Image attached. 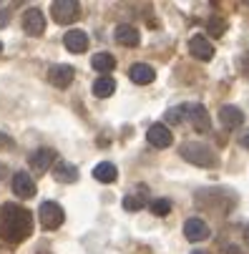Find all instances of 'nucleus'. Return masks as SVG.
Instances as JSON below:
<instances>
[{
    "instance_id": "1",
    "label": "nucleus",
    "mask_w": 249,
    "mask_h": 254,
    "mask_svg": "<svg viewBox=\"0 0 249 254\" xmlns=\"http://www.w3.org/2000/svg\"><path fill=\"white\" fill-rule=\"evenodd\" d=\"M33 232V216L18 204H0V237L5 242H23Z\"/></svg>"
},
{
    "instance_id": "2",
    "label": "nucleus",
    "mask_w": 249,
    "mask_h": 254,
    "mask_svg": "<svg viewBox=\"0 0 249 254\" xmlns=\"http://www.w3.org/2000/svg\"><path fill=\"white\" fill-rule=\"evenodd\" d=\"M179 154H182V159H187L189 164H194V166H214L217 164V154L211 151L206 143H199V141H187V143H182V149H179Z\"/></svg>"
},
{
    "instance_id": "3",
    "label": "nucleus",
    "mask_w": 249,
    "mask_h": 254,
    "mask_svg": "<svg viewBox=\"0 0 249 254\" xmlns=\"http://www.w3.org/2000/svg\"><path fill=\"white\" fill-rule=\"evenodd\" d=\"M51 15H53L56 23L70 25L81 15V3H76V0H56V3L51 5Z\"/></svg>"
},
{
    "instance_id": "4",
    "label": "nucleus",
    "mask_w": 249,
    "mask_h": 254,
    "mask_svg": "<svg viewBox=\"0 0 249 254\" xmlns=\"http://www.w3.org/2000/svg\"><path fill=\"white\" fill-rule=\"evenodd\" d=\"M38 219H41V227H43V229L53 232V229H58V227L63 224L65 211H63V206H61L58 201H43L41 209H38Z\"/></svg>"
},
{
    "instance_id": "5",
    "label": "nucleus",
    "mask_w": 249,
    "mask_h": 254,
    "mask_svg": "<svg viewBox=\"0 0 249 254\" xmlns=\"http://www.w3.org/2000/svg\"><path fill=\"white\" fill-rule=\"evenodd\" d=\"M56 164V151L53 149H35L30 156H28V166L35 171V174H46L48 169H53Z\"/></svg>"
},
{
    "instance_id": "6",
    "label": "nucleus",
    "mask_w": 249,
    "mask_h": 254,
    "mask_svg": "<svg viewBox=\"0 0 249 254\" xmlns=\"http://www.w3.org/2000/svg\"><path fill=\"white\" fill-rule=\"evenodd\" d=\"M184 116L191 121V126H194L196 131H209V128H211L209 111H206L201 103H189V106H184Z\"/></svg>"
},
{
    "instance_id": "7",
    "label": "nucleus",
    "mask_w": 249,
    "mask_h": 254,
    "mask_svg": "<svg viewBox=\"0 0 249 254\" xmlns=\"http://www.w3.org/2000/svg\"><path fill=\"white\" fill-rule=\"evenodd\" d=\"M146 141L151 143L154 149H169L174 136H171V131H169L166 124H151L149 131H146Z\"/></svg>"
},
{
    "instance_id": "8",
    "label": "nucleus",
    "mask_w": 249,
    "mask_h": 254,
    "mask_svg": "<svg viewBox=\"0 0 249 254\" xmlns=\"http://www.w3.org/2000/svg\"><path fill=\"white\" fill-rule=\"evenodd\" d=\"M23 30L28 35H43L46 30V15L41 8H28L23 15Z\"/></svg>"
},
{
    "instance_id": "9",
    "label": "nucleus",
    "mask_w": 249,
    "mask_h": 254,
    "mask_svg": "<svg viewBox=\"0 0 249 254\" xmlns=\"http://www.w3.org/2000/svg\"><path fill=\"white\" fill-rule=\"evenodd\" d=\"M73 76H76V70L73 65H65V63H58L48 70V81L56 86V88H68L70 83H73Z\"/></svg>"
},
{
    "instance_id": "10",
    "label": "nucleus",
    "mask_w": 249,
    "mask_h": 254,
    "mask_svg": "<svg viewBox=\"0 0 249 254\" xmlns=\"http://www.w3.org/2000/svg\"><path fill=\"white\" fill-rule=\"evenodd\" d=\"M13 191L18 199H33L35 196V181L28 171H18L13 176Z\"/></svg>"
},
{
    "instance_id": "11",
    "label": "nucleus",
    "mask_w": 249,
    "mask_h": 254,
    "mask_svg": "<svg viewBox=\"0 0 249 254\" xmlns=\"http://www.w3.org/2000/svg\"><path fill=\"white\" fill-rule=\"evenodd\" d=\"M189 53L199 61H211L214 58V46H211L209 38H204V35H194L189 41Z\"/></svg>"
},
{
    "instance_id": "12",
    "label": "nucleus",
    "mask_w": 249,
    "mask_h": 254,
    "mask_svg": "<svg viewBox=\"0 0 249 254\" xmlns=\"http://www.w3.org/2000/svg\"><path fill=\"white\" fill-rule=\"evenodd\" d=\"M184 237H187L189 242H201V239H206V237H209L206 222L199 219V216H191V219H187V222H184Z\"/></svg>"
},
{
    "instance_id": "13",
    "label": "nucleus",
    "mask_w": 249,
    "mask_h": 254,
    "mask_svg": "<svg viewBox=\"0 0 249 254\" xmlns=\"http://www.w3.org/2000/svg\"><path fill=\"white\" fill-rule=\"evenodd\" d=\"M63 46H65L70 53H83V51L88 48V35H86L83 30L73 28V30H68V33L63 35Z\"/></svg>"
},
{
    "instance_id": "14",
    "label": "nucleus",
    "mask_w": 249,
    "mask_h": 254,
    "mask_svg": "<svg viewBox=\"0 0 249 254\" xmlns=\"http://www.w3.org/2000/svg\"><path fill=\"white\" fill-rule=\"evenodd\" d=\"M128 78H131L133 83H138V86H146V83H151V81L156 78V70H154L149 63H133V65L128 68Z\"/></svg>"
},
{
    "instance_id": "15",
    "label": "nucleus",
    "mask_w": 249,
    "mask_h": 254,
    "mask_svg": "<svg viewBox=\"0 0 249 254\" xmlns=\"http://www.w3.org/2000/svg\"><path fill=\"white\" fill-rule=\"evenodd\" d=\"M51 171H53V179L61 181V184H73V181L78 179V169L73 164H68V161H56Z\"/></svg>"
},
{
    "instance_id": "16",
    "label": "nucleus",
    "mask_w": 249,
    "mask_h": 254,
    "mask_svg": "<svg viewBox=\"0 0 249 254\" xmlns=\"http://www.w3.org/2000/svg\"><path fill=\"white\" fill-rule=\"evenodd\" d=\"M219 121L224 124V128H239L244 124V114L237 106H222L219 108Z\"/></svg>"
},
{
    "instance_id": "17",
    "label": "nucleus",
    "mask_w": 249,
    "mask_h": 254,
    "mask_svg": "<svg viewBox=\"0 0 249 254\" xmlns=\"http://www.w3.org/2000/svg\"><path fill=\"white\" fill-rule=\"evenodd\" d=\"M116 41L121 43V46H128V48H133V46H138L141 43V35H138V28H133V25H119L116 28Z\"/></svg>"
},
{
    "instance_id": "18",
    "label": "nucleus",
    "mask_w": 249,
    "mask_h": 254,
    "mask_svg": "<svg viewBox=\"0 0 249 254\" xmlns=\"http://www.w3.org/2000/svg\"><path fill=\"white\" fill-rule=\"evenodd\" d=\"M116 176H119V171L111 161H101L93 169V179H98L101 184H111V181H116Z\"/></svg>"
},
{
    "instance_id": "19",
    "label": "nucleus",
    "mask_w": 249,
    "mask_h": 254,
    "mask_svg": "<svg viewBox=\"0 0 249 254\" xmlns=\"http://www.w3.org/2000/svg\"><path fill=\"white\" fill-rule=\"evenodd\" d=\"M114 91H116V81H114L111 76H101V78H96V83H93V96H98V98H109V96H114Z\"/></svg>"
},
{
    "instance_id": "20",
    "label": "nucleus",
    "mask_w": 249,
    "mask_h": 254,
    "mask_svg": "<svg viewBox=\"0 0 249 254\" xmlns=\"http://www.w3.org/2000/svg\"><path fill=\"white\" fill-rule=\"evenodd\" d=\"M91 65L98 70V73H111V70L116 68V58L111 53H96L91 58Z\"/></svg>"
},
{
    "instance_id": "21",
    "label": "nucleus",
    "mask_w": 249,
    "mask_h": 254,
    "mask_svg": "<svg viewBox=\"0 0 249 254\" xmlns=\"http://www.w3.org/2000/svg\"><path fill=\"white\" fill-rule=\"evenodd\" d=\"M146 206V187H138V194H128L124 199V209L126 211H138V209H144Z\"/></svg>"
},
{
    "instance_id": "22",
    "label": "nucleus",
    "mask_w": 249,
    "mask_h": 254,
    "mask_svg": "<svg viewBox=\"0 0 249 254\" xmlns=\"http://www.w3.org/2000/svg\"><path fill=\"white\" fill-rule=\"evenodd\" d=\"M206 28H209V33L214 35V38H222V35H224V28H227V23H224L222 18H209Z\"/></svg>"
},
{
    "instance_id": "23",
    "label": "nucleus",
    "mask_w": 249,
    "mask_h": 254,
    "mask_svg": "<svg viewBox=\"0 0 249 254\" xmlns=\"http://www.w3.org/2000/svg\"><path fill=\"white\" fill-rule=\"evenodd\" d=\"M151 211H154L156 216H166V214L171 211V201H169V199H154V201H151Z\"/></svg>"
},
{
    "instance_id": "24",
    "label": "nucleus",
    "mask_w": 249,
    "mask_h": 254,
    "mask_svg": "<svg viewBox=\"0 0 249 254\" xmlns=\"http://www.w3.org/2000/svg\"><path fill=\"white\" fill-rule=\"evenodd\" d=\"M184 119V106H176V108H169V111L164 114V121L166 124H179Z\"/></svg>"
},
{
    "instance_id": "25",
    "label": "nucleus",
    "mask_w": 249,
    "mask_h": 254,
    "mask_svg": "<svg viewBox=\"0 0 249 254\" xmlns=\"http://www.w3.org/2000/svg\"><path fill=\"white\" fill-rule=\"evenodd\" d=\"M239 143H242L244 149H249V128H247V131H242V136H239Z\"/></svg>"
},
{
    "instance_id": "26",
    "label": "nucleus",
    "mask_w": 249,
    "mask_h": 254,
    "mask_svg": "<svg viewBox=\"0 0 249 254\" xmlns=\"http://www.w3.org/2000/svg\"><path fill=\"white\" fill-rule=\"evenodd\" d=\"M8 20H10L8 10H0V28H3V25H8Z\"/></svg>"
},
{
    "instance_id": "27",
    "label": "nucleus",
    "mask_w": 249,
    "mask_h": 254,
    "mask_svg": "<svg viewBox=\"0 0 249 254\" xmlns=\"http://www.w3.org/2000/svg\"><path fill=\"white\" fill-rule=\"evenodd\" d=\"M0 143H3V146H13V138L5 136V133H0Z\"/></svg>"
},
{
    "instance_id": "28",
    "label": "nucleus",
    "mask_w": 249,
    "mask_h": 254,
    "mask_svg": "<svg viewBox=\"0 0 249 254\" xmlns=\"http://www.w3.org/2000/svg\"><path fill=\"white\" fill-rule=\"evenodd\" d=\"M5 174H8V166H5V164H0V179H3Z\"/></svg>"
},
{
    "instance_id": "29",
    "label": "nucleus",
    "mask_w": 249,
    "mask_h": 254,
    "mask_svg": "<svg viewBox=\"0 0 249 254\" xmlns=\"http://www.w3.org/2000/svg\"><path fill=\"white\" fill-rule=\"evenodd\" d=\"M244 242L249 244V224H247V229H244Z\"/></svg>"
},
{
    "instance_id": "30",
    "label": "nucleus",
    "mask_w": 249,
    "mask_h": 254,
    "mask_svg": "<svg viewBox=\"0 0 249 254\" xmlns=\"http://www.w3.org/2000/svg\"><path fill=\"white\" fill-rule=\"evenodd\" d=\"M194 254H204V252H194Z\"/></svg>"
},
{
    "instance_id": "31",
    "label": "nucleus",
    "mask_w": 249,
    "mask_h": 254,
    "mask_svg": "<svg viewBox=\"0 0 249 254\" xmlns=\"http://www.w3.org/2000/svg\"><path fill=\"white\" fill-rule=\"evenodd\" d=\"M0 51H3V43H0Z\"/></svg>"
}]
</instances>
